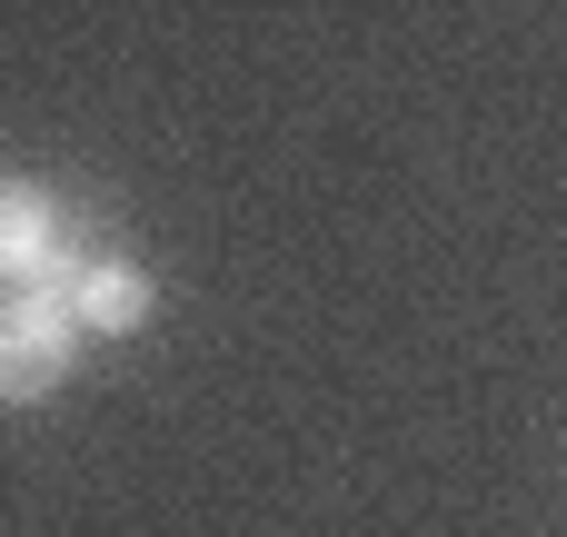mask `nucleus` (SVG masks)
Wrapping results in <instances>:
<instances>
[{"label":"nucleus","instance_id":"3","mask_svg":"<svg viewBox=\"0 0 567 537\" xmlns=\"http://www.w3.org/2000/svg\"><path fill=\"white\" fill-rule=\"evenodd\" d=\"M60 259V199L40 179H0V289H30Z\"/></svg>","mask_w":567,"mask_h":537},{"label":"nucleus","instance_id":"2","mask_svg":"<svg viewBox=\"0 0 567 537\" xmlns=\"http://www.w3.org/2000/svg\"><path fill=\"white\" fill-rule=\"evenodd\" d=\"M40 289L80 319V339H130V329H150V309H159V279L140 269V259H110V249H90V259H50L40 269Z\"/></svg>","mask_w":567,"mask_h":537},{"label":"nucleus","instance_id":"1","mask_svg":"<svg viewBox=\"0 0 567 537\" xmlns=\"http://www.w3.org/2000/svg\"><path fill=\"white\" fill-rule=\"evenodd\" d=\"M80 369V319L30 279L0 299V409H40L60 379Z\"/></svg>","mask_w":567,"mask_h":537}]
</instances>
